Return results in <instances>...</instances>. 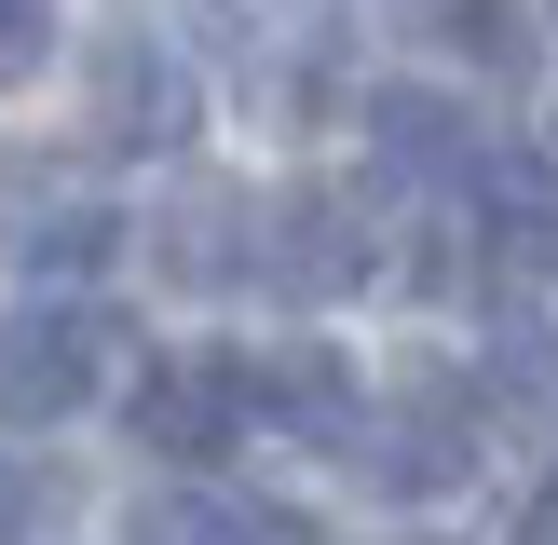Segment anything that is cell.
Listing matches in <instances>:
<instances>
[{
    "instance_id": "1",
    "label": "cell",
    "mask_w": 558,
    "mask_h": 545,
    "mask_svg": "<svg viewBox=\"0 0 558 545\" xmlns=\"http://www.w3.org/2000/svg\"><path fill=\"white\" fill-rule=\"evenodd\" d=\"M109 354H123L109 314H14L0 327V409L14 423H69V409H96Z\"/></svg>"
},
{
    "instance_id": "2",
    "label": "cell",
    "mask_w": 558,
    "mask_h": 545,
    "mask_svg": "<svg viewBox=\"0 0 558 545\" xmlns=\"http://www.w3.org/2000/svg\"><path fill=\"white\" fill-rule=\"evenodd\" d=\"M341 450L368 463L381 491H409V505H423V491H450L463 463H477V423H463V396H436V382H423V396H396V409H368V423H354Z\"/></svg>"
},
{
    "instance_id": "3",
    "label": "cell",
    "mask_w": 558,
    "mask_h": 545,
    "mask_svg": "<svg viewBox=\"0 0 558 545\" xmlns=\"http://www.w3.org/2000/svg\"><path fill=\"white\" fill-rule=\"evenodd\" d=\"M191 69L163 41H96V136L109 150H191Z\"/></svg>"
},
{
    "instance_id": "4",
    "label": "cell",
    "mask_w": 558,
    "mask_h": 545,
    "mask_svg": "<svg viewBox=\"0 0 558 545\" xmlns=\"http://www.w3.org/2000/svg\"><path fill=\"white\" fill-rule=\"evenodd\" d=\"M232 423H245L232 354H163V368L136 382V436H150L163 463H218V450H232Z\"/></svg>"
},
{
    "instance_id": "5",
    "label": "cell",
    "mask_w": 558,
    "mask_h": 545,
    "mask_svg": "<svg viewBox=\"0 0 558 545\" xmlns=\"http://www.w3.org/2000/svg\"><path fill=\"white\" fill-rule=\"evenodd\" d=\"M259 272H272L287 300H341V287H368V232H354V205L287 191V205L259 218Z\"/></svg>"
},
{
    "instance_id": "6",
    "label": "cell",
    "mask_w": 558,
    "mask_h": 545,
    "mask_svg": "<svg viewBox=\"0 0 558 545\" xmlns=\"http://www.w3.org/2000/svg\"><path fill=\"white\" fill-rule=\"evenodd\" d=\"M232 396L259 409V423H300V436H354L368 409H354V368L327 341H287V354H232Z\"/></svg>"
},
{
    "instance_id": "7",
    "label": "cell",
    "mask_w": 558,
    "mask_h": 545,
    "mask_svg": "<svg viewBox=\"0 0 558 545\" xmlns=\"http://www.w3.org/2000/svg\"><path fill=\"white\" fill-rule=\"evenodd\" d=\"M368 136H381L396 178H477V150H490V136L463 123L450 96H423V82H381V96H368Z\"/></svg>"
},
{
    "instance_id": "8",
    "label": "cell",
    "mask_w": 558,
    "mask_h": 545,
    "mask_svg": "<svg viewBox=\"0 0 558 545\" xmlns=\"http://www.w3.org/2000/svg\"><path fill=\"white\" fill-rule=\"evenodd\" d=\"M232 245H259V218H245L232 191H191V205L163 218V272H178V287H232V272H245Z\"/></svg>"
},
{
    "instance_id": "9",
    "label": "cell",
    "mask_w": 558,
    "mask_h": 545,
    "mask_svg": "<svg viewBox=\"0 0 558 545\" xmlns=\"http://www.w3.org/2000/svg\"><path fill=\"white\" fill-rule=\"evenodd\" d=\"M14 232H27V272H96L109 245H123V218H109V205H69V191H54V205H41V218H14Z\"/></svg>"
},
{
    "instance_id": "10",
    "label": "cell",
    "mask_w": 558,
    "mask_h": 545,
    "mask_svg": "<svg viewBox=\"0 0 558 545\" xmlns=\"http://www.w3.org/2000/svg\"><path fill=\"white\" fill-rule=\"evenodd\" d=\"M136 545H245V505H218V491H163V505H136Z\"/></svg>"
},
{
    "instance_id": "11",
    "label": "cell",
    "mask_w": 558,
    "mask_h": 545,
    "mask_svg": "<svg viewBox=\"0 0 558 545\" xmlns=\"http://www.w3.org/2000/svg\"><path fill=\"white\" fill-rule=\"evenodd\" d=\"M54 55V0H0V82H27Z\"/></svg>"
},
{
    "instance_id": "12",
    "label": "cell",
    "mask_w": 558,
    "mask_h": 545,
    "mask_svg": "<svg viewBox=\"0 0 558 545\" xmlns=\"http://www.w3.org/2000/svg\"><path fill=\"white\" fill-rule=\"evenodd\" d=\"M245 545H327L314 518H272V505H245Z\"/></svg>"
}]
</instances>
